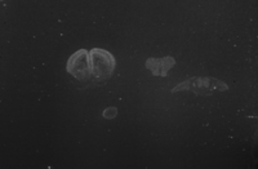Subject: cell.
<instances>
[{
    "label": "cell",
    "mask_w": 258,
    "mask_h": 169,
    "mask_svg": "<svg viewBox=\"0 0 258 169\" xmlns=\"http://www.w3.org/2000/svg\"><path fill=\"white\" fill-rule=\"evenodd\" d=\"M176 61L173 57H163V59H149L146 61V69L151 71L154 76H167L168 71L173 69Z\"/></svg>",
    "instance_id": "obj_4"
},
{
    "label": "cell",
    "mask_w": 258,
    "mask_h": 169,
    "mask_svg": "<svg viewBox=\"0 0 258 169\" xmlns=\"http://www.w3.org/2000/svg\"><path fill=\"white\" fill-rule=\"evenodd\" d=\"M227 84L216 78H191L172 89V93L178 91H191L198 96H208L213 91H227Z\"/></svg>",
    "instance_id": "obj_1"
},
{
    "label": "cell",
    "mask_w": 258,
    "mask_h": 169,
    "mask_svg": "<svg viewBox=\"0 0 258 169\" xmlns=\"http://www.w3.org/2000/svg\"><path fill=\"white\" fill-rule=\"evenodd\" d=\"M116 115H117L116 107H109L103 111V118H106V119H114Z\"/></svg>",
    "instance_id": "obj_5"
},
{
    "label": "cell",
    "mask_w": 258,
    "mask_h": 169,
    "mask_svg": "<svg viewBox=\"0 0 258 169\" xmlns=\"http://www.w3.org/2000/svg\"><path fill=\"white\" fill-rule=\"evenodd\" d=\"M89 57H91L92 75L96 80L105 82L111 78L115 69V59L111 53L100 48H93L89 52Z\"/></svg>",
    "instance_id": "obj_2"
},
{
    "label": "cell",
    "mask_w": 258,
    "mask_h": 169,
    "mask_svg": "<svg viewBox=\"0 0 258 169\" xmlns=\"http://www.w3.org/2000/svg\"><path fill=\"white\" fill-rule=\"evenodd\" d=\"M66 70L70 75H73L80 82L88 80L92 75L91 57H89L88 50L79 49L78 52L71 54L66 64Z\"/></svg>",
    "instance_id": "obj_3"
}]
</instances>
